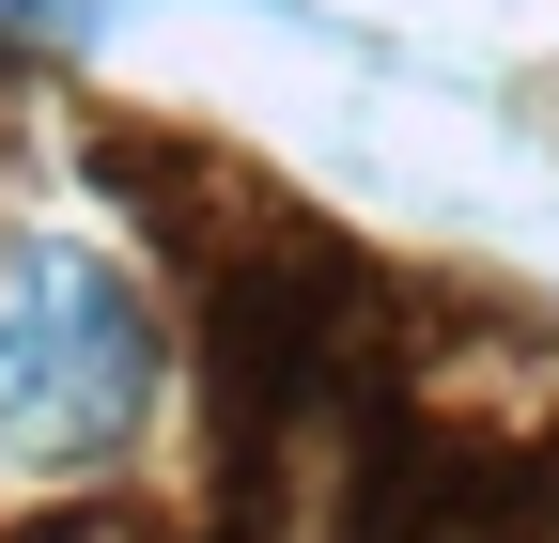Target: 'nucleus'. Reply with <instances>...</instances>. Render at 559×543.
<instances>
[{"mask_svg":"<svg viewBox=\"0 0 559 543\" xmlns=\"http://www.w3.org/2000/svg\"><path fill=\"white\" fill-rule=\"evenodd\" d=\"M156 403V311L94 233L0 218V466L16 482H79L140 435Z\"/></svg>","mask_w":559,"mask_h":543,"instance_id":"obj_1","label":"nucleus"},{"mask_svg":"<svg viewBox=\"0 0 559 543\" xmlns=\"http://www.w3.org/2000/svg\"><path fill=\"white\" fill-rule=\"evenodd\" d=\"M124 0H0V47H94Z\"/></svg>","mask_w":559,"mask_h":543,"instance_id":"obj_2","label":"nucleus"}]
</instances>
